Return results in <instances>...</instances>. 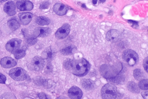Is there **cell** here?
<instances>
[{
  "mask_svg": "<svg viewBox=\"0 0 148 99\" xmlns=\"http://www.w3.org/2000/svg\"><path fill=\"white\" fill-rule=\"evenodd\" d=\"M82 7H83V8H85L86 7L85 5L84 4H82Z\"/></svg>",
  "mask_w": 148,
  "mask_h": 99,
  "instance_id": "74e56055",
  "label": "cell"
},
{
  "mask_svg": "<svg viewBox=\"0 0 148 99\" xmlns=\"http://www.w3.org/2000/svg\"><path fill=\"white\" fill-rule=\"evenodd\" d=\"M51 32V29L47 27H38L35 31L36 37H45L49 35Z\"/></svg>",
  "mask_w": 148,
  "mask_h": 99,
  "instance_id": "5bb4252c",
  "label": "cell"
},
{
  "mask_svg": "<svg viewBox=\"0 0 148 99\" xmlns=\"http://www.w3.org/2000/svg\"><path fill=\"white\" fill-rule=\"evenodd\" d=\"M7 25L9 28L12 30L14 31L20 27V24L17 19L12 18L9 19L7 21Z\"/></svg>",
  "mask_w": 148,
  "mask_h": 99,
  "instance_id": "d6986e66",
  "label": "cell"
},
{
  "mask_svg": "<svg viewBox=\"0 0 148 99\" xmlns=\"http://www.w3.org/2000/svg\"><path fill=\"white\" fill-rule=\"evenodd\" d=\"M81 84L82 87L87 90L92 89L95 86V83L90 79H84L82 80Z\"/></svg>",
  "mask_w": 148,
  "mask_h": 99,
  "instance_id": "ac0fdd59",
  "label": "cell"
},
{
  "mask_svg": "<svg viewBox=\"0 0 148 99\" xmlns=\"http://www.w3.org/2000/svg\"><path fill=\"white\" fill-rule=\"evenodd\" d=\"M45 64V61L42 58L36 56L32 60L29 65V67L32 70L38 71L43 68Z\"/></svg>",
  "mask_w": 148,
  "mask_h": 99,
  "instance_id": "8992f818",
  "label": "cell"
},
{
  "mask_svg": "<svg viewBox=\"0 0 148 99\" xmlns=\"http://www.w3.org/2000/svg\"><path fill=\"white\" fill-rule=\"evenodd\" d=\"M55 12L57 15L62 16L66 14L67 8L64 5L60 3L56 4L53 7Z\"/></svg>",
  "mask_w": 148,
  "mask_h": 99,
  "instance_id": "e0dca14e",
  "label": "cell"
},
{
  "mask_svg": "<svg viewBox=\"0 0 148 99\" xmlns=\"http://www.w3.org/2000/svg\"><path fill=\"white\" fill-rule=\"evenodd\" d=\"M18 0V1H23V0Z\"/></svg>",
  "mask_w": 148,
  "mask_h": 99,
  "instance_id": "ab89813d",
  "label": "cell"
},
{
  "mask_svg": "<svg viewBox=\"0 0 148 99\" xmlns=\"http://www.w3.org/2000/svg\"><path fill=\"white\" fill-rule=\"evenodd\" d=\"M36 23L40 26L48 25L49 24L50 21L48 18L45 17H38L36 20Z\"/></svg>",
  "mask_w": 148,
  "mask_h": 99,
  "instance_id": "7402d4cb",
  "label": "cell"
},
{
  "mask_svg": "<svg viewBox=\"0 0 148 99\" xmlns=\"http://www.w3.org/2000/svg\"><path fill=\"white\" fill-rule=\"evenodd\" d=\"M6 79L5 76L0 72V83L5 84Z\"/></svg>",
  "mask_w": 148,
  "mask_h": 99,
  "instance_id": "1f68e13d",
  "label": "cell"
},
{
  "mask_svg": "<svg viewBox=\"0 0 148 99\" xmlns=\"http://www.w3.org/2000/svg\"><path fill=\"white\" fill-rule=\"evenodd\" d=\"M90 67L89 62L84 58L72 60L70 70L74 75L79 77L86 75L88 72Z\"/></svg>",
  "mask_w": 148,
  "mask_h": 99,
  "instance_id": "6da1fadb",
  "label": "cell"
},
{
  "mask_svg": "<svg viewBox=\"0 0 148 99\" xmlns=\"http://www.w3.org/2000/svg\"><path fill=\"white\" fill-rule=\"evenodd\" d=\"M133 75L135 79L137 80H141L145 78L143 72L141 69H136L133 71Z\"/></svg>",
  "mask_w": 148,
  "mask_h": 99,
  "instance_id": "44dd1931",
  "label": "cell"
},
{
  "mask_svg": "<svg viewBox=\"0 0 148 99\" xmlns=\"http://www.w3.org/2000/svg\"><path fill=\"white\" fill-rule=\"evenodd\" d=\"M143 67L146 71L148 73V57H145L143 61Z\"/></svg>",
  "mask_w": 148,
  "mask_h": 99,
  "instance_id": "f1b7e54d",
  "label": "cell"
},
{
  "mask_svg": "<svg viewBox=\"0 0 148 99\" xmlns=\"http://www.w3.org/2000/svg\"><path fill=\"white\" fill-rule=\"evenodd\" d=\"M37 41V39L36 37H30L27 39V43L31 45L35 44Z\"/></svg>",
  "mask_w": 148,
  "mask_h": 99,
  "instance_id": "f546056e",
  "label": "cell"
},
{
  "mask_svg": "<svg viewBox=\"0 0 148 99\" xmlns=\"http://www.w3.org/2000/svg\"><path fill=\"white\" fill-rule=\"evenodd\" d=\"M101 96L104 99H113L117 97V88L114 84L108 83L105 84L101 88Z\"/></svg>",
  "mask_w": 148,
  "mask_h": 99,
  "instance_id": "7a4b0ae2",
  "label": "cell"
},
{
  "mask_svg": "<svg viewBox=\"0 0 148 99\" xmlns=\"http://www.w3.org/2000/svg\"><path fill=\"white\" fill-rule=\"evenodd\" d=\"M138 86L140 88L144 90H147L148 89V80L147 79H143L139 82Z\"/></svg>",
  "mask_w": 148,
  "mask_h": 99,
  "instance_id": "d4e9b609",
  "label": "cell"
},
{
  "mask_svg": "<svg viewBox=\"0 0 148 99\" xmlns=\"http://www.w3.org/2000/svg\"><path fill=\"white\" fill-rule=\"evenodd\" d=\"M0 64L3 68L9 69L15 66L16 64V62L11 57H5L1 60Z\"/></svg>",
  "mask_w": 148,
  "mask_h": 99,
  "instance_id": "4fadbf2b",
  "label": "cell"
},
{
  "mask_svg": "<svg viewBox=\"0 0 148 99\" xmlns=\"http://www.w3.org/2000/svg\"><path fill=\"white\" fill-rule=\"evenodd\" d=\"M8 0H0V2L1 3H3Z\"/></svg>",
  "mask_w": 148,
  "mask_h": 99,
  "instance_id": "8d00e7d4",
  "label": "cell"
},
{
  "mask_svg": "<svg viewBox=\"0 0 148 99\" xmlns=\"http://www.w3.org/2000/svg\"><path fill=\"white\" fill-rule=\"evenodd\" d=\"M9 74L12 78L16 81H22L26 79L27 78L26 71L20 67L12 69L9 71Z\"/></svg>",
  "mask_w": 148,
  "mask_h": 99,
  "instance_id": "277c9868",
  "label": "cell"
},
{
  "mask_svg": "<svg viewBox=\"0 0 148 99\" xmlns=\"http://www.w3.org/2000/svg\"><path fill=\"white\" fill-rule=\"evenodd\" d=\"M18 17L21 23L23 25H26L32 20L33 14L28 12L20 13L18 14Z\"/></svg>",
  "mask_w": 148,
  "mask_h": 99,
  "instance_id": "9a60e30c",
  "label": "cell"
},
{
  "mask_svg": "<svg viewBox=\"0 0 148 99\" xmlns=\"http://www.w3.org/2000/svg\"><path fill=\"white\" fill-rule=\"evenodd\" d=\"M114 67L113 66L103 64L100 66V71L101 75L105 78H110L115 76L116 73L114 71V70H115Z\"/></svg>",
  "mask_w": 148,
  "mask_h": 99,
  "instance_id": "52a82bcc",
  "label": "cell"
},
{
  "mask_svg": "<svg viewBox=\"0 0 148 99\" xmlns=\"http://www.w3.org/2000/svg\"><path fill=\"white\" fill-rule=\"evenodd\" d=\"M71 59H67L64 61L63 62V66L66 69L70 70L71 66Z\"/></svg>",
  "mask_w": 148,
  "mask_h": 99,
  "instance_id": "4316f807",
  "label": "cell"
},
{
  "mask_svg": "<svg viewBox=\"0 0 148 99\" xmlns=\"http://www.w3.org/2000/svg\"><path fill=\"white\" fill-rule=\"evenodd\" d=\"M120 35V33L118 30L116 29H111L107 33L106 38L108 41L115 42L119 39Z\"/></svg>",
  "mask_w": 148,
  "mask_h": 99,
  "instance_id": "7c38bea8",
  "label": "cell"
},
{
  "mask_svg": "<svg viewBox=\"0 0 148 99\" xmlns=\"http://www.w3.org/2000/svg\"><path fill=\"white\" fill-rule=\"evenodd\" d=\"M97 0H92V2L93 4H96L97 2Z\"/></svg>",
  "mask_w": 148,
  "mask_h": 99,
  "instance_id": "d590c367",
  "label": "cell"
},
{
  "mask_svg": "<svg viewBox=\"0 0 148 99\" xmlns=\"http://www.w3.org/2000/svg\"><path fill=\"white\" fill-rule=\"evenodd\" d=\"M100 1H101V2H105L106 0H99Z\"/></svg>",
  "mask_w": 148,
  "mask_h": 99,
  "instance_id": "f35d334b",
  "label": "cell"
},
{
  "mask_svg": "<svg viewBox=\"0 0 148 99\" xmlns=\"http://www.w3.org/2000/svg\"><path fill=\"white\" fill-rule=\"evenodd\" d=\"M71 29L70 25L68 24H64L56 32L55 36L58 39H62L69 35Z\"/></svg>",
  "mask_w": 148,
  "mask_h": 99,
  "instance_id": "ba28073f",
  "label": "cell"
},
{
  "mask_svg": "<svg viewBox=\"0 0 148 99\" xmlns=\"http://www.w3.org/2000/svg\"><path fill=\"white\" fill-rule=\"evenodd\" d=\"M83 92L78 87L73 86L71 87L68 91L69 97L72 99H81L83 96Z\"/></svg>",
  "mask_w": 148,
  "mask_h": 99,
  "instance_id": "9c48e42d",
  "label": "cell"
},
{
  "mask_svg": "<svg viewBox=\"0 0 148 99\" xmlns=\"http://www.w3.org/2000/svg\"><path fill=\"white\" fill-rule=\"evenodd\" d=\"M38 96L39 98L41 99H48L46 95L44 93H40L38 94Z\"/></svg>",
  "mask_w": 148,
  "mask_h": 99,
  "instance_id": "d6a6232c",
  "label": "cell"
},
{
  "mask_svg": "<svg viewBox=\"0 0 148 99\" xmlns=\"http://www.w3.org/2000/svg\"><path fill=\"white\" fill-rule=\"evenodd\" d=\"M107 80L109 82L117 85L123 84L124 82L125 78L123 75L119 74L115 76L108 79Z\"/></svg>",
  "mask_w": 148,
  "mask_h": 99,
  "instance_id": "2e32d148",
  "label": "cell"
},
{
  "mask_svg": "<svg viewBox=\"0 0 148 99\" xmlns=\"http://www.w3.org/2000/svg\"><path fill=\"white\" fill-rule=\"evenodd\" d=\"M49 3L48 2L44 1L40 5L39 8L40 9H47L49 7Z\"/></svg>",
  "mask_w": 148,
  "mask_h": 99,
  "instance_id": "4dcf8cb0",
  "label": "cell"
},
{
  "mask_svg": "<svg viewBox=\"0 0 148 99\" xmlns=\"http://www.w3.org/2000/svg\"><path fill=\"white\" fill-rule=\"evenodd\" d=\"M16 5L17 8L21 11H30L33 8L32 3L27 0L18 1Z\"/></svg>",
  "mask_w": 148,
  "mask_h": 99,
  "instance_id": "30bf717a",
  "label": "cell"
},
{
  "mask_svg": "<svg viewBox=\"0 0 148 99\" xmlns=\"http://www.w3.org/2000/svg\"><path fill=\"white\" fill-rule=\"evenodd\" d=\"M3 10L9 16L15 15L16 12L14 3L12 1H8L3 6Z\"/></svg>",
  "mask_w": 148,
  "mask_h": 99,
  "instance_id": "8fae6325",
  "label": "cell"
},
{
  "mask_svg": "<svg viewBox=\"0 0 148 99\" xmlns=\"http://www.w3.org/2000/svg\"><path fill=\"white\" fill-rule=\"evenodd\" d=\"M22 40L17 38H12L9 40L5 45V48L8 52L12 53L19 49Z\"/></svg>",
  "mask_w": 148,
  "mask_h": 99,
  "instance_id": "5b68a950",
  "label": "cell"
},
{
  "mask_svg": "<svg viewBox=\"0 0 148 99\" xmlns=\"http://www.w3.org/2000/svg\"><path fill=\"white\" fill-rule=\"evenodd\" d=\"M127 88L129 91L134 93H138L140 91L138 85L133 81H130L127 83Z\"/></svg>",
  "mask_w": 148,
  "mask_h": 99,
  "instance_id": "ffe728a7",
  "label": "cell"
},
{
  "mask_svg": "<svg viewBox=\"0 0 148 99\" xmlns=\"http://www.w3.org/2000/svg\"><path fill=\"white\" fill-rule=\"evenodd\" d=\"M141 95L145 99H148V91H143L141 93Z\"/></svg>",
  "mask_w": 148,
  "mask_h": 99,
  "instance_id": "836d02e7",
  "label": "cell"
},
{
  "mask_svg": "<svg viewBox=\"0 0 148 99\" xmlns=\"http://www.w3.org/2000/svg\"><path fill=\"white\" fill-rule=\"evenodd\" d=\"M53 66L50 62H48L45 67V71L47 73H49L52 72L53 69Z\"/></svg>",
  "mask_w": 148,
  "mask_h": 99,
  "instance_id": "83f0119b",
  "label": "cell"
},
{
  "mask_svg": "<svg viewBox=\"0 0 148 99\" xmlns=\"http://www.w3.org/2000/svg\"><path fill=\"white\" fill-rule=\"evenodd\" d=\"M122 58L130 66H133L137 63L139 60L137 53L134 51L130 49L125 51L122 54Z\"/></svg>",
  "mask_w": 148,
  "mask_h": 99,
  "instance_id": "3957f363",
  "label": "cell"
},
{
  "mask_svg": "<svg viewBox=\"0 0 148 99\" xmlns=\"http://www.w3.org/2000/svg\"><path fill=\"white\" fill-rule=\"evenodd\" d=\"M75 48L72 46H68L60 51L62 54L65 55H71L73 54V50Z\"/></svg>",
  "mask_w": 148,
  "mask_h": 99,
  "instance_id": "cb8c5ba5",
  "label": "cell"
},
{
  "mask_svg": "<svg viewBox=\"0 0 148 99\" xmlns=\"http://www.w3.org/2000/svg\"><path fill=\"white\" fill-rule=\"evenodd\" d=\"M43 54L44 56L45 55V59H51L53 56V53L50 47L48 48L45 50L43 52Z\"/></svg>",
  "mask_w": 148,
  "mask_h": 99,
  "instance_id": "484cf974",
  "label": "cell"
},
{
  "mask_svg": "<svg viewBox=\"0 0 148 99\" xmlns=\"http://www.w3.org/2000/svg\"><path fill=\"white\" fill-rule=\"evenodd\" d=\"M15 58L17 59H21L23 57L26 55L25 48L19 49L14 53Z\"/></svg>",
  "mask_w": 148,
  "mask_h": 99,
  "instance_id": "603a6c76",
  "label": "cell"
},
{
  "mask_svg": "<svg viewBox=\"0 0 148 99\" xmlns=\"http://www.w3.org/2000/svg\"><path fill=\"white\" fill-rule=\"evenodd\" d=\"M128 22L129 23H132L133 24H137V22L135 21H133L131 20H129Z\"/></svg>",
  "mask_w": 148,
  "mask_h": 99,
  "instance_id": "e575fe53",
  "label": "cell"
}]
</instances>
